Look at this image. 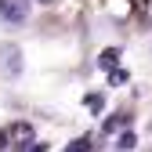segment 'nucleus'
Wrapping results in <instances>:
<instances>
[{
	"instance_id": "nucleus-11",
	"label": "nucleus",
	"mask_w": 152,
	"mask_h": 152,
	"mask_svg": "<svg viewBox=\"0 0 152 152\" xmlns=\"http://www.w3.org/2000/svg\"><path fill=\"white\" fill-rule=\"evenodd\" d=\"M26 152H47V145H36V141H33V145H29Z\"/></svg>"
},
{
	"instance_id": "nucleus-14",
	"label": "nucleus",
	"mask_w": 152,
	"mask_h": 152,
	"mask_svg": "<svg viewBox=\"0 0 152 152\" xmlns=\"http://www.w3.org/2000/svg\"><path fill=\"white\" fill-rule=\"evenodd\" d=\"M40 4H54V0H40Z\"/></svg>"
},
{
	"instance_id": "nucleus-13",
	"label": "nucleus",
	"mask_w": 152,
	"mask_h": 152,
	"mask_svg": "<svg viewBox=\"0 0 152 152\" xmlns=\"http://www.w3.org/2000/svg\"><path fill=\"white\" fill-rule=\"evenodd\" d=\"M145 15H148V18H152V0H145Z\"/></svg>"
},
{
	"instance_id": "nucleus-5",
	"label": "nucleus",
	"mask_w": 152,
	"mask_h": 152,
	"mask_svg": "<svg viewBox=\"0 0 152 152\" xmlns=\"http://www.w3.org/2000/svg\"><path fill=\"white\" fill-rule=\"evenodd\" d=\"M116 62H120V51H116V47H105V51L98 54V65H102L105 72H112V69H116Z\"/></svg>"
},
{
	"instance_id": "nucleus-1",
	"label": "nucleus",
	"mask_w": 152,
	"mask_h": 152,
	"mask_svg": "<svg viewBox=\"0 0 152 152\" xmlns=\"http://www.w3.org/2000/svg\"><path fill=\"white\" fill-rule=\"evenodd\" d=\"M0 76H22V51L15 44H0Z\"/></svg>"
},
{
	"instance_id": "nucleus-7",
	"label": "nucleus",
	"mask_w": 152,
	"mask_h": 152,
	"mask_svg": "<svg viewBox=\"0 0 152 152\" xmlns=\"http://www.w3.org/2000/svg\"><path fill=\"white\" fill-rule=\"evenodd\" d=\"M134 145H138V138H134V134H130V127H127V130H123V134L116 138V152H130V148H134Z\"/></svg>"
},
{
	"instance_id": "nucleus-2",
	"label": "nucleus",
	"mask_w": 152,
	"mask_h": 152,
	"mask_svg": "<svg viewBox=\"0 0 152 152\" xmlns=\"http://www.w3.org/2000/svg\"><path fill=\"white\" fill-rule=\"evenodd\" d=\"M29 18V0H0V22L22 26Z\"/></svg>"
},
{
	"instance_id": "nucleus-4",
	"label": "nucleus",
	"mask_w": 152,
	"mask_h": 152,
	"mask_svg": "<svg viewBox=\"0 0 152 152\" xmlns=\"http://www.w3.org/2000/svg\"><path fill=\"white\" fill-rule=\"evenodd\" d=\"M102 7H105L112 18H127V15H130V0H102Z\"/></svg>"
},
{
	"instance_id": "nucleus-8",
	"label": "nucleus",
	"mask_w": 152,
	"mask_h": 152,
	"mask_svg": "<svg viewBox=\"0 0 152 152\" xmlns=\"http://www.w3.org/2000/svg\"><path fill=\"white\" fill-rule=\"evenodd\" d=\"M127 80H130V72H127V69H120V65H116V69L109 72V83H112V87H123Z\"/></svg>"
},
{
	"instance_id": "nucleus-12",
	"label": "nucleus",
	"mask_w": 152,
	"mask_h": 152,
	"mask_svg": "<svg viewBox=\"0 0 152 152\" xmlns=\"http://www.w3.org/2000/svg\"><path fill=\"white\" fill-rule=\"evenodd\" d=\"M7 148V134H4V130H0V152H4Z\"/></svg>"
},
{
	"instance_id": "nucleus-6",
	"label": "nucleus",
	"mask_w": 152,
	"mask_h": 152,
	"mask_svg": "<svg viewBox=\"0 0 152 152\" xmlns=\"http://www.w3.org/2000/svg\"><path fill=\"white\" fill-rule=\"evenodd\" d=\"M130 127V116H112V120H105V134H116V130H127Z\"/></svg>"
},
{
	"instance_id": "nucleus-10",
	"label": "nucleus",
	"mask_w": 152,
	"mask_h": 152,
	"mask_svg": "<svg viewBox=\"0 0 152 152\" xmlns=\"http://www.w3.org/2000/svg\"><path fill=\"white\" fill-rule=\"evenodd\" d=\"M102 105H105V102H102V94H87V109H94V112H102Z\"/></svg>"
},
{
	"instance_id": "nucleus-9",
	"label": "nucleus",
	"mask_w": 152,
	"mask_h": 152,
	"mask_svg": "<svg viewBox=\"0 0 152 152\" xmlns=\"http://www.w3.org/2000/svg\"><path fill=\"white\" fill-rule=\"evenodd\" d=\"M91 148H94V141H91V138H80V141H72L65 152H91Z\"/></svg>"
},
{
	"instance_id": "nucleus-3",
	"label": "nucleus",
	"mask_w": 152,
	"mask_h": 152,
	"mask_svg": "<svg viewBox=\"0 0 152 152\" xmlns=\"http://www.w3.org/2000/svg\"><path fill=\"white\" fill-rule=\"evenodd\" d=\"M4 134H7V148H15V152H22L26 145H33V127L29 123H11Z\"/></svg>"
}]
</instances>
